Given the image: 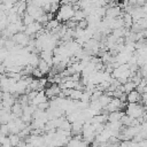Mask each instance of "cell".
Masks as SVG:
<instances>
[{
	"label": "cell",
	"mask_w": 147,
	"mask_h": 147,
	"mask_svg": "<svg viewBox=\"0 0 147 147\" xmlns=\"http://www.w3.org/2000/svg\"><path fill=\"white\" fill-rule=\"evenodd\" d=\"M37 68L40 70V72H41L42 75L48 74V72L51 71V65H49L48 63H46L45 61H42V60H39V63H38V67H37Z\"/></svg>",
	"instance_id": "obj_7"
},
{
	"label": "cell",
	"mask_w": 147,
	"mask_h": 147,
	"mask_svg": "<svg viewBox=\"0 0 147 147\" xmlns=\"http://www.w3.org/2000/svg\"><path fill=\"white\" fill-rule=\"evenodd\" d=\"M85 18H86V15H85V13H84L82 9L75 10V13H74V17H72L74 21H76V22L78 23V22H80V21H83V20H85Z\"/></svg>",
	"instance_id": "obj_8"
},
{
	"label": "cell",
	"mask_w": 147,
	"mask_h": 147,
	"mask_svg": "<svg viewBox=\"0 0 147 147\" xmlns=\"http://www.w3.org/2000/svg\"><path fill=\"white\" fill-rule=\"evenodd\" d=\"M10 113H11L13 115H15L17 118H20V117L22 116V114H23V107H22V105H21L20 102H15V103L11 106Z\"/></svg>",
	"instance_id": "obj_6"
},
{
	"label": "cell",
	"mask_w": 147,
	"mask_h": 147,
	"mask_svg": "<svg viewBox=\"0 0 147 147\" xmlns=\"http://www.w3.org/2000/svg\"><path fill=\"white\" fill-rule=\"evenodd\" d=\"M49 108V102L47 101V102H42V103H39L38 106H37V109L38 110H41V111H45V110H47Z\"/></svg>",
	"instance_id": "obj_13"
},
{
	"label": "cell",
	"mask_w": 147,
	"mask_h": 147,
	"mask_svg": "<svg viewBox=\"0 0 147 147\" xmlns=\"http://www.w3.org/2000/svg\"><path fill=\"white\" fill-rule=\"evenodd\" d=\"M8 138H9V140H10L11 147H17V145H18L20 141H21V138H20L17 134H9Z\"/></svg>",
	"instance_id": "obj_11"
},
{
	"label": "cell",
	"mask_w": 147,
	"mask_h": 147,
	"mask_svg": "<svg viewBox=\"0 0 147 147\" xmlns=\"http://www.w3.org/2000/svg\"><path fill=\"white\" fill-rule=\"evenodd\" d=\"M0 147H11V144H10V140H9V138H8V137H6V138L2 140V142H1Z\"/></svg>",
	"instance_id": "obj_14"
},
{
	"label": "cell",
	"mask_w": 147,
	"mask_h": 147,
	"mask_svg": "<svg viewBox=\"0 0 147 147\" xmlns=\"http://www.w3.org/2000/svg\"><path fill=\"white\" fill-rule=\"evenodd\" d=\"M123 86V91H124V93L125 94H127V93H130V92H132L133 90H136V85H134V83L133 82H131V80H127L125 84H123L122 85Z\"/></svg>",
	"instance_id": "obj_9"
},
{
	"label": "cell",
	"mask_w": 147,
	"mask_h": 147,
	"mask_svg": "<svg viewBox=\"0 0 147 147\" xmlns=\"http://www.w3.org/2000/svg\"><path fill=\"white\" fill-rule=\"evenodd\" d=\"M74 8L71 5H68V6H60V9L56 14V20L60 22V21H69L74 17Z\"/></svg>",
	"instance_id": "obj_2"
},
{
	"label": "cell",
	"mask_w": 147,
	"mask_h": 147,
	"mask_svg": "<svg viewBox=\"0 0 147 147\" xmlns=\"http://www.w3.org/2000/svg\"><path fill=\"white\" fill-rule=\"evenodd\" d=\"M1 108H2V106H1V102H0V109H1Z\"/></svg>",
	"instance_id": "obj_15"
},
{
	"label": "cell",
	"mask_w": 147,
	"mask_h": 147,
	"mask_svg": "<svg viewBox=\"0 0 147 147\" xmlns=\"http://www.w3.org/2000/svg\"><path fill=\"white\" fill-rule=\"evenodd\" d=\"M34 22V20L29 15V14H24L23 16H22V23H23V25L24 26H28V25H30V24H32Z\"/></svg>",
	"instance_id": "obj_10"
},
{
	"label": "cell",
	"mask_w": 147,
	"mask_h": 147,
	"mask_svg": "<svg viewBox=\"0 0 147 147\" xmlns=\"http://www.w3.org/2000/svg\"><path fill=\"white\" fill-rule=\"evenodd\" d=\"M31 75L34 77V79H40V78H42V77H44V75L40 72V70H39L38 68H34Z\"/></svg>",
	"instance_id": "obj_12"
},
{
	"label": "cell",
	"mask_w": 147,
	"mask_h": 147,
	"mask_svg": "<svg viewBox=\"0 0 147 147\" xmlns=\"http://www.w3.org/2000/svg\"><path fill=\"white\" fill-rule=\"evenodd\" d=\"M141 101V94L133 90L132 92L126 94V102L127 103H139Z\"/></svg>",
	"instance_id": "obj_3"
},
{
	"label": "cell",
	"mask_w": 147,
	"mask_h": 147,
	"mask_svg": "<svg viewBox=\"0 0 147 147\" xmlns=\"http://www.w3.org/2000/svg\"><path fill=\"white\" fill-rule=\"evenodd\" d=\"M42 102H47V98H46V95H45V92H44V91H40V92H38L37 96H36L30 103L37 107L39 103H42Z\"/></svg>",
	"instance_id": "obj_5"
},
{
	"label": "cell",
	"mask_w": 147,
	"mask_h": 147,
	"mask_svg": "<svg viewBox=\"0 0 147 147\" xmlns=\"http://www.w3.org/2000/svg\"><path fill=\"white\" fill-rule=\"evenodd\" d=\"M145 106L140 105V103H127V107L125 109V115H127L131 118H139L142 117V115L145 114Z\"/></svg>",
	"instance_id": "obj_1"
},
{
	"label": "cell",
	"mask_w": 147,
	"mask_h": 147,
	"mask_svg": "<svg viewBox=\"0 0 147 147\" xmlns=\"http://www.w3.org/2000/svg\"><path fill=\"white\" fill-rule=\"evenodd\" d=\"M125 115L124 111H114V113H109L108 114V123H114V122H121V118Z\"/></svg>",
	"instance_id": "obj_4"
}]
</instances>
